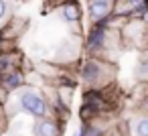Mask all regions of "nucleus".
I'll return each mask as SVG.
<instances>
[{
    "label": "nucleus",
    "mask_w": 148,
    "mask_h": 136,
    "mask_svg": "<svg viewBox=\"0 0 148 136\" xmlns=\"http://www.w3.org/2000/svg\"><path fill=\"white\" fill-rule=\"evenodd\" d=\"M130 136H148V114H140L130 122Z\"/></svg>",
    "instance_id": "obj_9"
},
{
    "label": "nucleus",
    "mask_w": 148,
    "mask_h": 136,
    "mask_svg": "<svg viewBox=\"0 0 148 136\" xmlns=\"http://www.w3.org/2000/svg\"><path fill=\"white\" fill-rule=\"evenodd\" d=\"M140 110H142V114H148V98H142V102H140Z\"/></svg>",
    "instance_id": "obj_15"
},
{
    "label": "nucleus",
    "mask_w": 148,
    "mask_h": 136,
    "mask_svg": "<svg viewBox=\"0 0 148 136\" xmlns=\"http://www.w3.org/2000/svg\"><path fill=\"white\" fill-rule=\"evenodd\" d=\"M87 10H89V19L93 23H99L114 12V0H89Z\"/></svg>",
    "instance_id": "obj_6"
},
{
    "label": "nucleus",
    "mask_w": 148,
    "mask_h": 136,
    "mask_svg": "<svg viewBox=\"0 0 148 136\" xmlns=\"http://www.w3.org/2000/svg\"><path fill=\"white\" fill-rule=\"evenodd\" d=\"M97 116H99V112L93 110L91 106H85V104H83V106L79 108V120H81V122H93Z\"/></svg>",
    "instance_id": "obj_12"
},
{
    "label": "nucleus",
    "mask_w": 148,
    "mask_h": 136,
    "mask_svg": "<svg viewBox=\"0 0 148 136\" xmlns=\"http://www.w3.org/2000/svg\"><path fill=\"white\" fill-rule=\"evenodd\" d=\"M81 98H83L85 106H91L99 114H106V112H110L114 108V104L108 100V93L103 91V87H87Z\"/></svg>",
    "instance_id": "obj_4"
},
{
    "label": "nucleus",
    "mask_w": 148,
    "mask_h": 136,
    "mask_svg": "<svg viewBox=\"0 0 148 136\" xmlns=\"http://www.w3.org/2000/svg\"><path fill=\"white\" fill-rule=\"evenodd\" d=\"M18 106H21V110L23 112H27V114H31L33 118H49L51 116V106H49V102L41 95V93H37L35 89H23L21 93H18Z\"/></svg>",
    "instance_id": "obj_2"
},
{
    "label": "nucleus",
    "mask_w": 148,
    "mask_h": 136,
    "mask_svg": "<svg viewBox=\"0 0 148 136\" xmlns=\"http://www.w3.org/2000/svg\"><path fill=\"white\" fill-rule=\"evenodd\" d=\"M23 85H25V73H23V69H21V67H16V69H12V71H8V73H4L2 87H4L8 93H12V91L21 89Z\"/></svg>",
    "instance_id": "obj_7"
},
{
    "label": "nucleus",
    "mask_w": 148,
    "mask_h": 136,
    "mask_svg": "<svg viewBox=\"0 0 148 136\" xmlns=\"http://www.w3.org/2000/svg\"><path fill=\"white\" fill-rule=\"evenodd\" d=\"M59 10H61V16H63L65 23H79V19H81V6H79V0H73V2L63 4Z\"/></svg>",
    "instance_id": "obj_8"
},
{
    "label": "nucleus",
    "mask_w": 148,
    "mask_h": 136,
    "mask_svg": "<svg viewBox=\"0 0 148 136\" xmlns=\"http://www.w3.org/2000/svg\"><path fill=\"white\" fill-rule=\"evenodd\" d=\"M148 47V31H146V35H144V49Z\"/></svg>",
    "instance_id": "obj_17"
},
{
    "label": "nucleus",
    "mask_w": 148,
    "mask_h": 136,
    "mask_svg": "<svg viewBox=\"0 0 148 136\" xmlns=\"http://www.w3.org/2000/svg\"><path fill=\"white\" fill-rule=\"evenodd\" d=\"M142 23H144V25H146V27H148V10H146V12H144V16H142Z\"/></svg>",
    "instance_id": "obj_16"
},
{
    "label": "nucleus",
    "mask_w": 148,
    "mask_h": 136,
    "mask_svg": "<svg viewBox=\"0 0 148 136\" xmlns=\"http://www.w3.org/2000/svg\"><path fill=\"white\" fill-rule=\"evenodd\" d=\"M103 134H106V128L103 126H99L95 122H83L77 136H103Z\"/></svg>",
    "instance_id": "obj_10"
},
{
    "label": "nucleus",
    "mask_w": 148,
    "mask_h": 136,
    "mask_svg": "<svg viewBox=\"0 0 148 136\" xmlns=\"http://www.w3.org/2000/svg\"><path fill=\"white\" fill-rule=\"evenodd\" d=\"M2 79H4V73H0V85H2Z\"/></svg>",
    "instance_id": "obj_18"
},
{
    "label": "nucleus",
    "mask_w": 148,
    "mask_h": 136,
    "mask_svg": "<svg viewBox=\"0 0 148 136\" xmlns=\"http://www.w3.org/2000/svg\"><path fill=\"white\" fill-rule=\"evenodd\" d=\"M112 71L114 67L108 61L99 57H87L79 65V79L87 87H106L112 81Z\"/></svg>",
    "instance_id": "obj_1"
},
{
    "label": "nucleus",
    "mask_w": 148,
    "mask_h": 136,
    "mask_svg": "<svg viewBox=\"0 0 148 136\" xmlns=\"http://www.w3.org/2000/svg\"><path fill=\"white\" fill-rule=\"evenodd\" d=\"M67 2H73V0H47V6L49 8H61Z\"/></svg>",
    "instance_id": "obj_13"
},
{
    "label": "nucleus",
    "mask_w": 148,
    "mask_h": 136,
    "mask_svg": "<svg viewBox=\"0 0 148 136\" xmlns=\"http://www.w3.org/2000/svg\"><path fill=\"white\" fill-rule=\"evenodd\" d=\"M8 16V2L6 0H0V21H4Z\"/></svg>",
    "instance_id": "obj_14"
},
{
    "label": "nucleus",
    "mask_w": 148,
    "mask_h": 136,
    "mask_svg": "<svg viewBox=\"0 0 148 136\" xmlns=\"http://www.w3.org/2000/svg\"><path fill=\"white\" fill-rule=\"evenodd\" d=\"M146 10H148V0H146Z\"/></svg>",
    "instance_id": "obj_19"
},
{
    "label": "nucleus",
    "mask_w": 148,
    "mask_h": 136,
    "mask_svg": "<svg viewBox=\"0 0 148 136\" xmlns=\"http://www.w3.org/2000/svg\"><path fill=\"white\" fill-rule=\"evenodd\" d=\"M63 132V122L59 124V120L55 118H39L33 126V134L35 136H61Z\"/></svg>",
    "instance_id": "obj_5"
},
{
    "label": "nucleus",
    "mask_w": 148,
    "mask_h": 136,
    "mask_svg": "<svg viewBox=\"0 0 148 136\" xmlns=\"http://www.w3.org/2000/svg\"><path fill=\"white\" fill-rule=\"evenodd\" d=\"M144 51H146V53H148V47H146V49H144Z\"/></svg>",
    "instance_id": "obj_20"
},
{
    "label": "nucleus",
    "mask_w": 148,
    "mask_h": 136,
    "mask_svg": "<svg viewBox=\"0 0 148 136\" xmlns=\"http://www.w3.org/2000/svg\"><path fill=\"white\" fill-rule=\"evenodd\" d=\"M134 75H136V79L142 83V81H148V53H144L140 59H138V63H136V69H134Z\"/></svg>",
    "instance_id": "obj_11"
},
{
    "label": "nucleus",
    "mask_w": 148,
    "mask_h": 136,
    "mask_svg": "<svg viewBox=\"0 0 148 136\" xmlns=\"http://www.w3.org/2000/svg\"><path fill=\"white\" fill-rule=\"evenodd\" d=\"M110 35H112V29H106V27H99V25H91V29L87 33V39H85L87 51L93 53V57H97L108 47Z\"/></svg>",
    "instance_id": "obj_3"
}]
</instances>
